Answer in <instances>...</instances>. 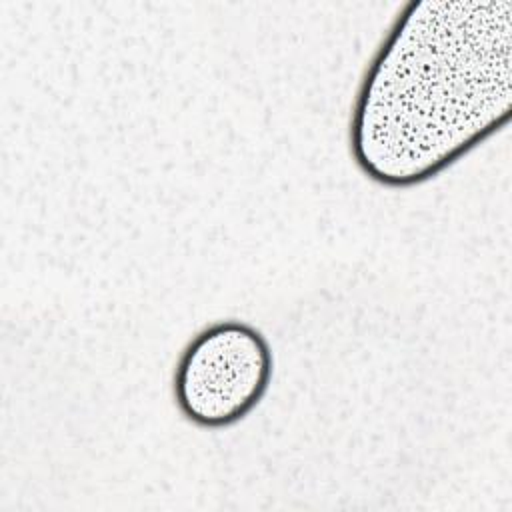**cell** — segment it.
I'll return each mask as SVG.
<instances>
[{"label":"cell","instance_id":"1","mask_svg":"<svg viewBox=\"0 0 512 512\" xmlns=\"http://www.w3.org/2000/svg\"><path fill=\"white\" fill-rule=\"evenodd\" d=\"M512 116V0H410L360 80L350 154L388 188L422 184Z\"/></svg>","mask_w":512,"mask_h":512},{"label":"cell","instance_id":"2","mask_svg":"<svg viewBox=\"0 0 512 512\" xmlns=\"http://www.w3.org/2000/svg\"><path fill=\"white\" fill-rule=\"evenodd\" d=\"M272 372V348L256 326L234 318L212 322L192 336L176 362V408L198 428L234 426L262 402Z\"/></svg>","mask_w":512,"mask_h":512}]
</instances>
